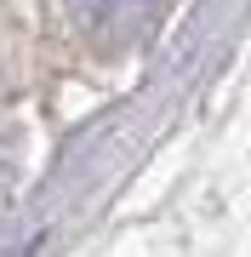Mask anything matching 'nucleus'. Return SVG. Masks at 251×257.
I'll list each match as a JSON object with an SVG mask.
<instances>
[{"label": "nucleus", "mask_w": 251, "mask_h": 257, "mask_svg": "<svg viewBox=\"0 0 251 257\" xmlns=\"http://www.w3.org/2000/svg\"><path fill=\"white\" fill-rule=\"evenodd\" d=\"M63 6H69V23L97 52H126L137 40H149V29L166 12V0H63Z\"/></svg>", "instance_id": "nucleus-1"}]
</instances>
